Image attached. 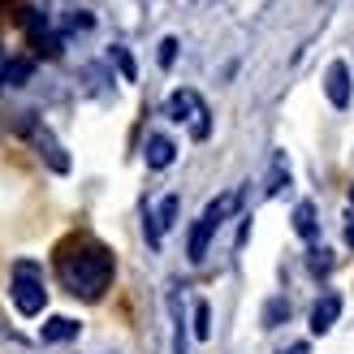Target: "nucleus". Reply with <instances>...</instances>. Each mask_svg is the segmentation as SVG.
I'll return each mask as SVG.
<instances>
[{
    "label": "nucleus",
    "mask_w": 354,
    "mask_h": 354,
    "mask_svg": "<svg viewBox=\"0 0 354 354\" xmlns=\"http://www.w3.org/2000/svg\"><path fill=\"white\" fill-rule=\"evenodd\" d=\"M324 86H328V100L337 104V109H346V104H350V69H346V61H333L328 65Z\"/></svg>",
    "instance_id": "20e7f679"
},
{
    "label": "nucleus",
    "mask_w": 354,
    "mask_h": 354,
    "mask_svg": "<svg viewBox=\"0 0 354 354\" xmlns=\"http://www.w3.org/2000/svg\"><path fill=\"white\" fill-rule=\"evenodd\" d=\"M173 354H186V324H182V303L173 298Z\"/></svg>",
    "instance_id": "ddd939ff"
},
{
    "label": "nucleus",
    "mask_w": 354,
    "mask_h": 354,
    "mask_svg": "<svg viewBox=\"0 0 354 354\" xmlns=\"http://www.w3.org/2000/svg\"><path fill=\"white\" fill-rule=\"evenodd\" d=\"M113 61H117V69H121V74H126V82H134V78H138V69H134V57H130L126 48H117V52H113Z\"/></svg>",
    "instance_id": "2eb2a0df"
},
{
    "label": "nucleus",
    "mask_w": 354,
    "mask_h": 354,
    "mask_svg": "<svg viewBox=\"0 0 354 354\" xmlns=\"http://www.w3.org/2000/svg\"><path fill=\"white\" fill-rule=\"evenodd\" d=\"M173 151H177L173 138H165V134H151L147 138V165L151 169H169L173 165Z\"/></svg>",
    "instance_id": "0eeeda50"
},
{
    "label": "nucleus",
    "mask_w": 354,
    "mask_h": 354,
    "mask_svg": "<svg viewBox=\"0 0 354 354\" xmlns=\"http://www.w3.org/2000/svg\"><path fill=\"white\" fill-rule=\"evenodd\" d=\"M294 229H298L307 242L320 234V225H315V203H298V212H294Z\"/></svg>",
    "instance_id": "9d476101"
},
{
    "label": "nucleus",
    "mask_w": 354,
    "mask_h": 354,
    "mask_svg": "<svg viewBox=\"0 0 354 354\" xmlns=\"http://www.w3.org/2000/svg\"><path fill=\"white\" fill-rule=\"evenodd\" d=\"M199 113H203V104H199L194 91H173L169 95V117L173 121H190V117H199Z\"/></svg>",
    "instance_id": "423d86ee"
},
{
    "label": "nucleus",
    "mask_w": 354,
    "mask_h": 354,
    "mask_svg": "<svg viewBox=\"0 0 354 354\" xmlns=\"http://www.w3.org/2000/svg\"><path fill=\"white\" fill-rule=\"evenodd\" d=\"M286 354H307V346H294V350H286Z\"/></svg>",
    "instance_id": "a211bd4d"
},
{
    "label": "nucleus",
    "mask_w": 354,
    "mask_h": 354,
    "mask_svg": "<svg viewBox=\"0 0 354 354\" xmlns=\"http://www.w3.org/2000/svg\"><path fill=\"white\" fill-rule=\"evenodd\" d=\"M194 337H199V342L212 337V307L207 303H194Z\"/></svg>",
    "instance_id": "9b49d317"
},
{
    "label": "nucleus",
    "mask_w": 354,
    "mask_h": 354,
    "mask_svg": "<svg viewBox=\"0 0 354 354\" xmlns=\"http://www.w3.org/2000/svg\"><path fill=\"white\" fill-rule=\"evenodd\" d=\"M30 69H35L30 61H9V65H5V78H0V82H9V86H22V82L30 78Z\"/></svg>",
    "instance_id": "f8f14e48"
},
{
    "label": "nucleus",
    "mask_w": 354,
    "mask_h": 354,
    "mask_svg": "<svg viewBox=\"0 0 354 354\" xmlns=\"http://www.w3.org/2000/svg\"><path fill=\"white\" fill-rule=\"evenodd\" d=\"M78 320H69V315H52V320L44 324V342H74L78 337Z\"/></svg>",
    "instance_id": "6e6552de"
},
{
    "label": "nucleus",
    "mask_w": 354,
    "mask_h": 354,
    "mask_svg": "<svg viewBox=\"0 0 354 354\" xmlns=\"http://www.w3.org/2000/svg\"><path fill=\"white\" fill-rule=\"evenodd\" d=\"M61 281L78 298H100L113 286V255L100 242H78L61 255Z\"/></svg>",
    "instance_id": "f257e3e1"
},
{
    "label": "nucleus",
    "mask_w": 354,
    "mask_h": 354,
    "mask_svg": "<svg viewBox=\"0 0 354 354\" xmlns=\"http://www.w3.org/2000/svg\"><path fill=\"white\" fill-rule=\"evenodd\" d=\"M350 203H354V194H350Z\"/></svg>",
    "instance_id": "6ab92c4d"
},
{
    "label": "nucleus",
    "mask_w": 354,
    "mask_h": 354,
    "mask_svg": "<svg viewBox=\"0 0 354 354\" xmlns=\"http://www.w3.org/2000/svg\"><path fill=\"white\" fill-rule=\"evenodd\" d=\"M337 315H342V298L337 294H324L320 303L311 307V333L320 337V333H328L333 324H337Z\"/></svg>",
    "instance_id": "39448f33"
},
{
    "label": "nucleus",
    "mask_w": 354,
    "mask_h": 354,
    "mask_svg": "<svg viewBox=\"0 0 354 354\" xmlns=\"http://www.w3.org/2000/svg\"><path fill=\"white\" fill-rule=\"evenodd\" d=\"M281 315H286V303H272V307H268V320L277 324V320H281Z\"/></svg>",
    "instance_id": "f3484780"
},
{
    "label": "nucleus",
    "mask_w": 354,
    "mask_h": 354,
    "mask_svg": "<svg viewBox=\"0 0 354 354\" xmlns=\"http://www.w3.org/2000/svg\"><path fill=\"white\" fill-rule=\"evenodd\" d=\"M177 221V194H169V199L160 203V212H156V229H160V234H165V229Z\"/></svg>",
    "instance_id": "4468645a"
},
{
    "label": "nucleus",
    "mask_w": 354,
    "mask_h": 354,
    "mask_svg": "<svg viewBox=\"0 0 354 354\" xmlns=\"http://www.w3.org/2000/svg\"><path fill=\"white\" fill-rule=\"evenodd\" d=\"M238 207V194H216V199L207 203V212L199 221H194V229H190V242H186V251H190V263H199L203 255H207V246H212V238H216V229H221V221L229 216V212Z\"/></svg>",
    "instance_id": "f03ea898"
},
{
    "label": "nucleus",
    "mask_w": 354,
    "mask_h": 354,
    "mask_svg": "<svg viewBox=\"0 0 354 354\" xmlns=\"http://www.w3.org/2000/svg\"><path fill=\"white\" fill-rule=\"evenodd\" d=\"M156 61H160L165 69L177 61V39H173V35H169V39H160V52H156Z\"/></svg>",
    "instance_id": "dca6fc26"
},
{
    "label": "nucleus",
    "mask_w": 354,
    "mask_h": 354,
    "mask_svg": "<svg viewBox=\"0 0 354 354\" xmlns=\"http://www.w3.org/2000/svg\"><path fill=\"white\" fill-rule=\"evenodd\" d=\"M13 307L22 315H39L48 307V290H44L39 272H35V263H17V272H13Z\"/></svg>",
    "instance_id": "7ed1b4c3"
},
{
    "label": "nucleus",
    "mask_w": 354,
    "mask_h": 354,
    "mask_svg": "<svg viewBox=\"0 0 354 354\" xmlns=\"http://www.w3.org/2000/svg\"><path fill=\"white\" fill-rule=\"evenodd\" d=\"M35 143H39V151H44V160L57 169V173H69V156L61 151V143H52V138L44 134V130H35Z\"/></svg>",
    "instance_id": "1a4fd4ad"
}]
</instances>
